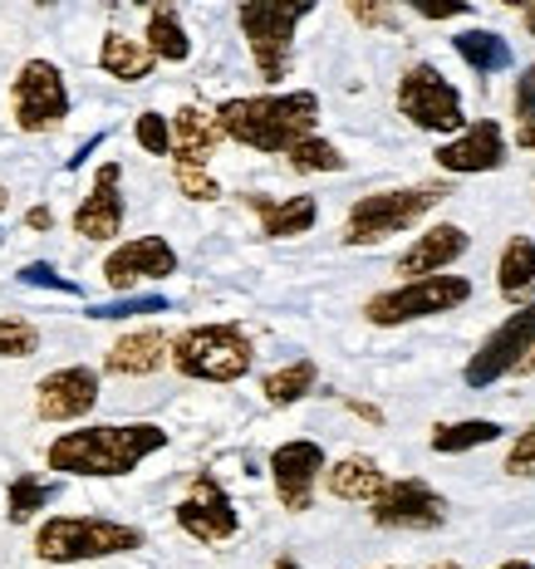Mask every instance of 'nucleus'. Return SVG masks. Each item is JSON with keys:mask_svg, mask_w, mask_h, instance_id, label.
I'll list each match as a JSON object with an SVG mask.
<instances>
[{"mask_svg": "<svg viewBox=\"0 0 535 569\" xmlns=\"http://www.w3.org/2000/svg\"><path fill=\"white\" fill-rule=\"evenodd\" d=\"M162 447H168V432L158 422H99L55 437L50 471H65V477H128Z\"/></svg>", "mask_w": 535, "mask_h": 569, "instance_id": "nucleus-1", "label": "nucleus"}, {"mask_svg": "<svg viewBox=\"0 0 535 569\" xmlns=\"http://www.w3.org/2000/svg\"><path fill=\"white\" fill-rule=\"evenodd\" d=\"M221 128L231 142L256 152H290L300 138H310L319 128V99L310 89L295 93H256V99H226L221 109Z\"/></svg>", "mask_w": 535, "mask_h": 569, "instance_id": "nucleus-2", "label": "nucleus"}, {"mask_svg": "<svg viewBox=\"0 0 535 569\" xmlns=\"http://www.w3.org/2000/svg\"><path fill=\"white\" fill-rule=\"evenodd\" d=\"M142 550V530L123 520L99 516H50L34 530V555L50 565H79V560H109V555Z\"/></svg>", "mask_w": 535, "mask_h": 569, "instance_id": "nucleus-3", "label": "nucleus"}, {"mask_svg": "<svg viewBox=\"0 0 535 569\" xmlns=\"http://www.w3.org/2000/svg\"><path fill=\"white\" fill-rule=\"evenodd\" d=\"M256 363L251 335L241 325H192L172 339V369L197 383H236Z\"/></svg>", "mask_w": 535, "mask_h": 569, "instance_id": "nucleus-4", "label": "nucleus"}, {"mask_svg": "<svg viewBox=\"0 0 535 569\" xmlns=\"http://www.w3.org/2000/svg\"><path fill=\"white\" fill-rule=\"evenodd\" d=\"M319 0H241L236 20H241V34L251 44V59L260 69V79H285L290 69V44H295V30L300 20L310 16Z\"/></svg>", "mask_w": 535, "mask_h": 569, "instance_id": "nucleus-5", "label": "nucleus"}, {"mask_svg": "<svg viewBox=\"0 0 535 569\" xmlns=\"http://www.w3.org/2000/svg\"><path fill=\"white\" fill-rule=\"evenodd\" d=\"M443 197H447V187H398V192L359 197V201L349 207V221H344V241H349V246L388 241V236L418 227V221H423Z\"/></svg>", "mask_w": 535, "mask_h": 569, "instance_id": "nucleus-6", "label": "nucleus"}, {"mask_svg": "<svg viewBox=\"0 0 535 569\" xmlns=\"http://www.w3.org/2000/svg\"><path fill=\"white\" fill-rule=\"evenodd\" d=\"M472 300V280L467 276H418V280H403L394 290L374 295L364 305V319L378 329H394V325H408V319H427V315H447L457 305Z\"/></svg>", "mask_w": 535, "mask_h": 569, "instance_id": "nucleus-7", "label": "nucleus"}, {"mask_svg": "<svg viewBox=\"0 0 535 569\" xmlns=\"http://www.w3.org/2000/svg\"><path fill=\"white\" fill-rule=\"evenodd\" d=\"M10 118L20 133H50L69 118V89L65 74L50 59H30L20 64V74L10 79Z\"/></svg>", "mask_w": 535, "mask_h": 569, "instance_id": "nucleus-8", "label": "nucleus"}, {"mask_svg": "<svg viewBox=\"0 0 535 569\" xmlns=\"http://www.w3.org/2000/svg\"><path fill=\"white\" fill-rule=\"evenodd\" d=\"M398 109L408 123H418L423 133H462L467 113H462V93L443 79V69L413 64L398 79Z\"/></svg>", "mask_w": 535, "mask_h": 569, "instance_id": "nucleus-9", "label": "nucleus"}, {"mask_svg": "<svg viewBox=\"0 0 535 569\" xmlns=\"http://www.w3.org/2000/svg\"><path fill=\"white\" fill-rule=\"evenodd\" d=\"M531 349H535V300L521 305V310L511 315L506 325H496L492 335H486V343L467 359L462 378H467V388H492L496 378L516 373L521 359H526Z\"/></svg>", "mask_w": 535, "mask_h": 569, "instance_id": "nucleus-10", "label": "nucleus"}, {"mask_svg": "<svg viewBox=\"0 0 535 569\" xmlns=\"http://www.w3.org/2000/svg\"><path fill=\"white\" fill-rule=\"evenodd\" d=\"M319 471H329L325 447H319V442L295 437V442H280L276 452H270V477H276V496H280L285 511H295V516L310 511Z\"/></svg>", "mask_w": 535, "mask_h": 569, "instance_id": "nucleus-11", "label": "nucleus"}, {"mask_svg": "<svg viewBox=\"0 0 535 569\" xmlns=\"http://www.w3.org/2000/svg\"><path fill=\"white\" fill-rule=\"evenodd\" d=\"M177 526H182L192 540H201V545H221V540H231L236 530H241V516H236L231 496L221 491L217 477H197L192 491L177 501Z\"/></svg>", "mask_w": 535, "mask_h": 569, "instance_id": "nucleus-12", "label": "nucleus"}, {"mask_svg": "<svg viewBox=\"0 0 535 569\" xmlns=\"http://www.w3.org/2000/svg\"><path fill=\"white\" fill-rule=\"evenodd\" d=\"M374 520L384 530H437L447 520V501L418 477L388 481L384 496L374 501Z\"/></svg>", "mask_w": 535, "mask_h": 569, "instance_id": "nucleus-13", "label": "nucleus"}, {"mask_svg": "<svg viewBox=\"0 0 535 569\" xmlns=\"http://www.w3.org/2000/svg\"><path fill=\"white\" fill-rule=\"evenodd\" d=\"M99 402V373L85 369V363H69V369H55L40 378L34 388V412L44 422H75Z\"/></svg>", "mask_w": 535, "mask_h": 569, "instance_id": "nucleus-14", "label": "nucleus"}, {"mask_svg": "<svg viewBox=\"0 0 535 569\" xmlns=\"http://www.w3.org/2000/svg\"><path fill=\"white\" fill-rule=\"evenodd\" d=\"M118 231H123V168L103 162L93 172L89 197L75 207V236H85V241H113Z\"/></svg>", "mask_w": 535, "mask_h": 569, "instance_id": "nucleus-15", "label": "nucleus"}, {"mask_svg": "<svg viewBox=\"0 0 535 569\" xmlns=\"http://www.w3.org/2000/svg\"><path fill=\"white\" fill-rule=\"evenodd\" d=\"M172 270H177V251L162 236H133V241H123L103 260V280L113 290H133L142 280H168Z\"/></svg>", "mask_w": 535, "mask_h": 569, "instance_id": "nucleus-16", "label": "nucleus"}, {"mask_svg": "<svg viewBox=\"0 0 535 569\" xmlns=\"http://www.w3.org/2000/svg\"><path fill=\"white\" fill-rule=\"evenodd\" d=\"M433 158H437V168H443V172H457V177H467V172H496L506 162V133H502V123L482 118V123L462 128L452 142H443Z\"/></svg>", "mask_w": 535, "mask_h": 569, "instance_id": "nucleus-17", "label": "nucleus"}, {"mask_svg": "<svg viewBox=\"0 0 535 569\" xmlns=\"http://www.w3.org/2000/svg\"><path fill=\"white\" fill-rule=\"evenodd\" d=\"M467 246H472V236L462 231V227H452V221H443V227L423 231L418 241H413L408 251L398 256V276H408V280H418V276H437V270H447L452 260L467 256Z\"/></svg>", "mask_w": 535, "mask_h": 569, "instance_id": "nucleus-18", "label": "nucleus"}, {"mask_svg": "<svg viewBox=\"0 0 535 569\" xmlns=\"http://www.w3.org/2000/svg\"><path fill=\"white\" fill-rule=\"evenodd\" d=\"M168 359H172V339L162 329H138V335H123L113 343L103 369L123 373V378H142V373H158Z\"/></svg>", "mask_w": 535, "mask_h": 569, "instance_id": "nucleus-19", "label": "nucleus"}, {"mask_svg": "<svg viewBox=\"0 0 535 569\" xmlns=\"http://www.w3.org/2000/svg\"><path fill=\"white\" fill-rule=\"evenodd\" d=\"M221 138H226L221 118L187 103V109H177V118H172V162H207Z\"/></svg>", "mask_w": 535, "mask_h": 569, "instance_id": "nucleus-20", "label": "nucleus"}, {"mask_svg": "<svg viewBox=\"0 0 535 569\" xmlns=\"http://www.w3.org/2000/svg\"><path fill=\"white\" fill-rule=\"evenodd\" d=\"M325 486H329V496H339V501H364V506H374L378 496H384L388 477L378 471L374 457H344V461H335V467L325 471Z\"/></svg>", "mask_w": 535, "mask_h": 569, "instance_id": "nucleus-21", "label": "nucleus"}, {"mask_svg": "<svg viewBox=\"0 0 535 569\" xmlns=\"http://www.w3.org/2000/svg\"><path fill=\"white\" fill-rule=\"evenodd\" d=\"M251 207L260 211V236H270V241H285V236H305V231L315 227V217H319L315 197H285V201L251 197Z\"/></svg>", "mask_w": 535, "mask_h": 569, "instance_id": "nucleus-22", "label": "nucleus"}, {"mask_svg": "<svg viewBox=\"0 0 535 569\" xmlns=\"http://www.w3.org/2000/svg\"><path fill=\"white\" fill-rule=\"evenodd\" d=\"M152 64H158L152 44L128 40V34H118V30L103 34V50H99V69H103V74L123 79V84H138V79L152 74Z\"/></svg>", "mask_w": 535, "mask_h": 569, "instance_id": "nucleus-23", "label": "nucleus"}, {"mask_svg": "<svg viewBox=\"0 0 535 569\" xmlns=\"http://www.w3.org/2000/svg\"><path fill=\"white\" fill-rule=\"evenodd\" d=\"M496 290L506 295L511 305H521L535 290V241L531 236H511L502 266H496Z\"/></svg>", "mask_w": 535, "mask_h": 569, "instance_id": "nucleus-24", "label": "nucleus"}, {"mask_svg": "<svg viewBox=\"0 0 535 569\" xmlns=\"http://www.w3.org/2000/svg\"><path fill=\"white\" fill-rule=\"evenodd\" d=\"M148 44L158 59H168V64H182L187 54H192V40H187L182 20H177V6L172 0H158L148 16Z\"/></svg>", "mask_w": 535, "mask_h": 569, "instance_id": "nucleus-25", "label": "nucleus"}, {"mask_svg": "<svg viewBox=\"0 0 535 569\" xmlns=\"http://www.w3.org/2000/svg\"><path fill=\"white\" fill-rule=\"evenodd\" d=\"M452 50L467 59V69H477V74H502V69H511V44L496 30H462L457 40H452Z\"/></svg>", "mask_w": 535, "mask_h": 569, "instance_id": "nucleus-26", "label": "nucleus"}, {"mask_svg": "<svg viewBox=\"0 0 535 569\" xmlns=\"http://www.w3.org/2000/svg\"><path fill=\"white\" fill-rule=\"evenodd\" d=\"M315 383H319L315 359H295V363H285V369L266 373V383H260V393H266L270 408H290V402H300L305 393H315Z\"/></svg>", "mask_w": 535, "mask_h": 569, "instance_id": "nucleus-27", "label": "nucleus"}, {"mask_svg": "<svg viewBox=\"0 0 535 569\" xmlns=\"http://www.w3.org/2000/svg\"><path fill=\"white\" fill-rule=\"evenodd\" d=\"M506 427L502 422H492V418H467V422H443V427H433V452H443V457H457V452H472V447H486V442H496Z\"/></svg>", "mask_w": 535, "mask_h": 569, "instance_id": "nucleus-28", "label": "nucleus"}, {"mask_svg": "<svg viewBox=\"0 0 535 569\" xmlns=\"http://www.w3.org/2000/svg\"><path fill=\"white\" fill-rule=\"evenodd\" d=\"M55 501V486L50 481H40V477H30V471H20L16 481H10V501H6V511L16 526H26V520L34 511H44V506Z\"/></svg>", "mask_w": 535, "mask_h": 569, "instance_id": "nucleus-29", "label": "nucleus"}, {"mask_svg": "<svg viewBox=\"0 0 535 569\" xmlns=\"http://www.w3.org/2000/svg\"><path fill=\"white\" fill-rule=\"evenodd\" d=\"M285 158H290L295 172H344V152L329 138H319V133L300 138L290 152H285Z\"/></svg>", "mask_w": 535, "mask_h": 569, "instance_id": "nucleus-30", "label": "nucleus"}, {"mask_svg": "<svg viewBox=\"0 0 535 569\" xmlns=\"http://www.w3.org/2000/svg\"><path fill=\"white\" fill-rule=\"evenodd\" d=\"M34 349H40V329L30 319L0 315V359H30Z\"/></svg>", "mask_w": 535, "mask_h": 569, "instance_id": "nucleus-31", "label": "nucleus"}, {"mask_svg": "<svg viewBox=\"0 0 535 569\" xmlns=\"http://www.w3.org/2000/svg\"><path fill=\"white\" fill-rule=\"evenodd\" d=\"M133 138H138V148L142 152H152V158H168L172 152V123L162 113H138V123H133Z\"/></svg>", "mask_w": 535, "mask_h": 569, "instance_id": "nucleus-32", "label": "nucleus"}, {"mask_svg": "<svg viewBox=\"0 0 535 569\" xmlns=\"http://www.w3.org/2000/svg\"><path fill=\"white\" fill-rule=\"evenodd\" d=\"M172 177H177V187H182V197H192V201L221 197V187H217V177L207 172V162H172Z\"/></svg>", "mask_w": 535, "mask_h": 569, "instance_id": "nucleus-33", "label": "nucleus"}, {"mask_svg": "<svg viewBox=\"0 0 535 569\" xmlns=\"http://www.w3.org/2000/svg\"><path fill=\"white\" fill-rule=\"evenodd\" d=\"M349 16L359 20L364 30H394L398 26L394 0H349Z\"/></svg>", "mask_w": 535, "mask_h": 569, "instance_id": "nucleus-34", "label": "nucleus"}, {"mask_svg": "<svg viewBox=\"0 0 535 569\" xmlns=\"http://www.w3.org/2000/svg\"><path fill=\"white\" fill-rule=\"evenodd\" d=\"M168 310V300H158V295H142V300H113V305H93V319H128V315H162Z\"/></svg>", "mask_w": 535, "mask_h": 569, "instance_id": "nucleus-35", "label": "nucleus"}, {"mask_svg": "<svg viewBox=\"0 0 535 569\" xmlns=\"http://www.w3.org/2000/svg\"><path fill=\"white\" fill-rule=\"evenodd\" d=\"M506 471H511V477H531V481H535V422L516 437V442H511V452H506Z\"/></svg>", "mask_w": 535, "mask_h": 569, "instance_id": "nucleus-36", "label": "nucleus"}, {"mask_svg": "<svg viewBox=\"0 0 535 569\" xmlns=\"http://www.w3.org/2000/svg\"><path fill=\"white\" fill-rule=\"evenodd\" d=\"M423 20H452V16H472V0H408Z\"/></svg>", "mask_w": 535, "mask_h": 569, "instance_id": "nucleus-37", "label": "nucleus"}, {"mask_svg": "<svg viewBox=\"0 0 535 569\" xmlns=\"http://www.w3.org/2000/svg\"><path fill=\"white\" fill-rule=\"evenodd\" d=\"M531 113H535V64L516 79V118H531Z\"/></svg>", "mask_w": 535, "mask_h": 569, "instance_id": "nucleus-38", "label": "nucleus"}, {"mask_svg": "<svg viewBox=\"0 0 535 569\" xmlns=\"http://www.w3.org/2000/svg\"><path fill=\"white\" fill-rule=\"evenodd\" d=\"M20 280H26V284H55V290H75V284L59 280L50 266H26V270H20Z\"/></svg>", "mask_w": 535, "mask_h": 569, "instance_id": "nucleus-39", "label": "nucleus"}, {"mask_svg": "<svg viewBox=\"0 0 535 569\" xmlns=\"http://www.w3.org/2000/svg\"><path fill=\"white\" fill-rule=\"evenodd\" d=\"M516 142H521L526 152H535V113H531V118H521V123H516Z\"/></svg>", "mask_w": 535, "mask_h": 569, "instance_id": "nucleus-40", "label": "nucleus"}, {"mask_svg": "<svg viewBox=\"0 0 535 569\" xmlns=\"http://www.w3.org/2000/svg\"><path fill=\"white\" fill-rule=\"evenodd\" d=\"M30 231H50L55 227V217H50V207H30Z\"/></svg>", "mask_w": 535, "mask_h": 569, "instance_id": "nucleus-41", "label": "nucleus"}, {"mask_svg": "<svg viewBox=\"0 0 535 569\" xmlns=\"http://www.w3.org/2000/svg\"><path fill=\"white\" fill-rule=\"evenodd\" d=\"M516 373H535V349L526 353V359H521V369H516Z\"/></svg>", "mask_w": 535, "mask_h": 569, "instance_id": "nucleus-42", "label": "nucleus"}, {"mask_svg": "<svg viewBox=\"0 0 535 569\" xmlns=\"http://www.w3.org/2000/svg\"><path fill=\"white\" fill-rule=\"evenodd\" d=\"M496 569H535L531 560H506V565H496Z\"/></svg>", "mask_w": 535, "mask_h": 569, "instance_id": "nucleus-43", "label": "nucleus"}, {"mask_svg": "<svg viewBox=\"0 0 535 569\" xmlns=\"http://www.w3.org/2000/svg\"><path fill=\"white\" fill-rule=\"evenodd\" d=\"M526 30L535 34V0H531V6H526Z\"/></svg>", "mask_w": 535, "mask_h": 569, "instance_id": "nucleus-44", "label": "nucleus"}, {"mask_svg": "<svg viewBox=\"0 0 535 569\" xmlns=\"http://www.w3.org/2000/svg\"><path fill=\"white\" fill-rule=\"evenodd\" d=\"M502 6H511V10H526V6H531V0H502Z\"/></svg>", "mask_w": 535, "mask_h": 569, "instance_id": "nucleus-45", "label": "nucleus"}, {"mask_svg": "<svg viewBox=\"0 0 535 569\" xmlns=\"http://www.w3.org/2000/svg\"><path fill=\"white\" fill-rule=\"evenodd\" d=\"M276 569H300V565H290V560H280V565H276Z\"/></svg>", "mask_w": 535, "mask_h": 569, "instance_id": "nucleus-46", "label": "nucleus"}, {"mask_svg": "<svg viewBox=\"0 0 535 569\" xmlns=\"http://www.w3.org/2000/svg\"><path fill=\"white\" fill-rule=\"evenodd\" d=\"M133 6H158V0H133Z\"/></svg>", "mask_w": 535, "mask_h": 569, "instance_id": "nucleus-47", "label": "nucleus"}, {"mask_svg": "<svg viewBox=\"0 0 535 569\" xmlns=\"http://www.w3.org/2000/svg\"><path fill=\"white\" fill-rule=\"evenodd\" d=\"M433 569H462V565H433Z\"/></svg>", "mask_w": 535, "mask_h": 569, "instance_id": "nucleus-48", "label": "nucleus"}, {"mask_svg": "<svg viewBox=\"0 0 535 569\" xmlns=\"http://www.w3.org/2000/svg\"><path fill=\"white\" fill-rule=\"evenodd\" d=\"M0 207H6V187H0Z\"/></svg>", "mask_w": 535, "mask_h": 569, "instance_id": "nucleus-49", "label": "nucleus"}, {"mask_svg": "<svg viewBox=\"0 0 535 569\" xmlns=\"http://www.w3.org/2000/svg\"><path fill=\"white\" fill-rule=\"evenodd\" d=\"M388 569H398V565H388Z\"/></svg>", "mask_w": 535, "mask_h": 569, "instance_id": "nucleus-50", "label": "nucleus"}]
</instances>
